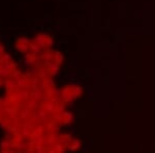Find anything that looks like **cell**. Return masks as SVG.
<instances>
[{
	"label": "cell",
	"instance_id": "obj_7",
	"mask_svg": "<svg viewBox=\"0 0 155 153\" xmlns=\"http://www.w3.org/2000/svg\"><path fill=\"white\" fill-rule=\"evenodd\" d=\"M54 86L55 85H54L53 80H52V77H46L41 80V88L44 90V91L49 88H52V87H54Z\"/></svg>",
	"mask_w": 155,
	"mask_h": 153
},
{
	"label": "cell",
	"instance_id": "obj_20",
	"mask_svg": "<svg viewBox=\"0 0 155 153\" xmlns=\"http://www.w3.org/2000/svg\"><path fill=\"white\" fill-rule=\"evenodd\" d=\"M3 84H4V83H3V78H2L1 76H0V87H1Z\"/></svg>",
	"mask_w": 155,
	"mask_h": 153
},
{
	"label": "cell",
	"instance_id": "obj_19",
	"mask_svg": "<svg viewBox=\"0 0 155 153\" xmlns=\"http://www.w3.org/2000/svg\"><path fill=\"white\" fill-rule=\"evenodd\" d=\"M21 77H22V72H21V71H20V69H18V68H16V69H15V71L11 74V77H9V78L14 80V81H16V82H17L18 80L21 79Z\"/></svg>",
	"mask_w": 155,
	"mask_h": 153
},
{
	"label": "cell",
	"instance_id": "obj_15",
	"mask_svg": "<svg viewBox=\"0 0 155 153\" xmlns=\"http://www.w3.org/2000/svg\"><path fill=\"white\" fill-rule=\"evenodd\" d=\"M58 71H59V65L54 63L53 61H52L51 63L48 65V72H49V74L51 75V76L56 75L57 72H58Z\"/></svg>",
	"mask_w": 155,
	"mask_h": 153
},
{
	"label": "cell",
	"instance_id": "obj_2",
	"mask_svg": "<svg viewBox=\"0 0 155 153\" xmlns=\"http://www.w3.org/2000/svg\"><path fill=\"white\" fill-rule=\"evenodd\" d=\"M25 60H26V63L29 64V65H34L35 63L41 60V53L37 54V53H34V52H31V51H28L25 55Z\"/></svg>",
	"mask_w": 155,
	"mask_h": 153
},
{
	"label": "cell",
	"instance_id": "obj_10",
	"mask_svg": "<svg viewBox=\"0 0 155 153\" xmlns=\"http://www.w3.org/2000/svg\"><path fill=\"white\" fill-rule=\"evenodd\" d=\"M58 95H59V91L55 88V86L44 91V98H47V99L53 98V97L58 96Z\"/></svg>",
	"mask_w": 155,
	"mask_h": 153
},
{
	"label": "cell",
	"instance_id": "obj_13",
	"mask_svg": "<svg viewBox=\"0 0 155 153\" xmlns=\"http://www.w3.org/2000/svg\"><path fill=\"white\" fill-rule=\"evenodd\" d=\"M80 147H81V142L76 139H72L71 141L68 143V145H67V149L71 150V151H76Z\"/></svg>",
	"mask_w": 155,
	"mask_h": 153
},
{
	"label": "cell",
	"instance_id": "obj_4",
	"mask_svg": "<svg viewBox=\"0 0 155 153\" xmlns=\"http://www.w3.org/2000/svg\"><path fill=\"white\" fill-rule=\"evenodd\" d=\"M59 125L57 122L55 121H50L48 123L44 124L45 129H46V132H49V134H58L59 131Z\"/></svg>",
	"mask_w": 155,
	"mask_h": 153
},
{
	"label": "cell",
	"instance_id": "obj_6",
	"mask_svg": "<svg viewBox=\"0 0 155 153\" xmlns=\"http://www.w3.org/2000/svg\"><path fill=\"white\" fill-rule=\"evenodd\" d=\"M54 52L52 51L50 48H46V49H42L41 52V57L42 61H52L53 58Z\"/></svg>",
	"mask_w": 155,
	"mask_h": 153
},
{
	"label": "cell",
	"instance_id": "obj_8",
	"mask_svg": "<svg viewBox=\"0 0 155 153\" xmlns=\"http://www.w3.org/2000/svg\"><path fill=\"white\" fill-rule=\"evenodd\" d=\"M74 120V116L68 112H62L61 113V116H60V121H59V124H68L72 122Z\"/></svg>",
	"mask_w": 155,
	"mask_h": 153
},
{
	"label": "cell",
	"instance_id": "obj_14",
	"mask_svg": "<svg viewBox=\"0 0 155 153\" xmlns=\"http://www.w3.org/2000/svg\"><path fill=\"white\" fill-rule=\"evenodd\" d=\"M72 140L71 135H67V134H64V135H59V143H62V144H64L67 148V145H68V143L71 142Z\"/></svg>",
	"mask_w": 155,
	"mask_h": 153
},
{
	"label": "cell",
	"instance_id": "obj_11",
	"mask_svg": "<svg viewBox=\"0 0 155 153\" xmlns=\"http://www.w3.org/2000/svg\"><path fill=\"white\" fill-rule=\"evenodd\" d=\"M41 50H42L41 46L35 41V39H33V41H30V44H29V51L39 54V53L41 52Z\"/></svg>",
	"mask_w": 155,
	"mask_h": 153
},
{
	"label": "cell",
	"instance_id": "obj_18",
	"mask_svg": "<svg viewBox=\"0 0 155 153\" xmlns=\"http://www.w3.org/2000/svg\"><path fill=\"white\" fill-rule=\"evenodd\" d=\"M11 61V57L8 54L6 53H2L0 55V65H5Z\"/></svg>",
	"mask_w": 155,
	"mask_h": 153
},
{
	"label": "cell",
	"instance_id": "obj_1",
	"mask_svg": "<svg viewBox=\"0 0 155 153\" xmlns=\"http://www.w3.org/2000/svg\"><path fill=\"white\" fill-rule=\"evenodd\" d=\"M34 39L41 45L42 49L51 48L52 45H53V39H52L49 35H46V34H37Z\"/></svg>",
	"mask_w": 155,
	"mask_h": 153
},
{
	"label": "cell",
	"instance_id": "obj_5",
	"mask_svg": "<svg viewBox=\"0 0 155 153\" xmlns=\"http://www.w3.org/2000/svg\"><path fill=\"white\" fill-rule=\"evenodd\" d=\"M46 140H47V144L49 146H53V145L57 144L59 142V135L58 134H49L46 132Z\"/></svg>",
	"mask_w": 155,
	"mask_h": 153
},
{
	"label": "cell",
	"instance_id": "obj_12",
	"mask_svg": "<svg viewBox=\"0 0 155 153\" xmlns=\"http://www.w3.org/2000/svg\"><path fill=\"white\" fill-rule=\"evenodd\" d=\"M12 124V119L11 117L7 116V115L6 116H4L1 120H0V125H1V127L4 129H7Z\"/></svg>",
	"mask_w": 155,
	"mask_h": 153
},
{
	"label": "cell",
	"instance_id": "obj_16",
	"mask_svg": "<svg viewBox=\"0 0 155 153\" xmlns=\"http://www.w3.org/2000/svg\"><path fill=\"white\" fill-rule=\"evenodd\" d=\"M52 61H53L54 63L58 64V65H61L62 62H63V56H62V54L59 53V52H54Z\"/></svg>",
	"mask_w": 155,
	"mask_h": 153
},
{
	"label": "cell",
	"instance_id": "obj_3",
	"mask_svg": "<svg viewBox=\"0 0 155 153\" xmlns=\"http://www.w3.org/2000/svg\"><path fill=\"white\" fill-rule=\"evenodd\" d=\"M29 44L30 41L25 37H21L19 38L16 42V48L19 50V51L23 52V53H27L29 51Z\"/></svg>",
	"mask_w": 155,
	"mask_h": 153
},
{
	"label": "cell",
	"instance_id": "obj_17",
	"mask_svg": "<svg viewBox=\"0 0 155 153\" xmlns=\"http://www.w3.org/2000/svg\"><path fill=\"white\" fill-rule=\"evenodd\" d=\"M71 89H72V94H74V96L76 97H79L81 96L82 93H83V90L80 86H77V85H71Z\"/></svg>",
	"mask_w": 155,
	"mask_h": 153
},
{
	"label": "cell",
	"instance_id": "obj_9",
	"mask_svg": "<svg viewBox=\"0 0 155 153\" xmlns=\"http://www.w3.org/2000/svg\"><path fill=\"white\" fill-rule=\"evenodd\" d=\"M31 97L37 100L38 102H41L42 99H44V90H42L41 87H37V88L33 89L31 92Z\"/></svg>",
	"mask_w": 155,
	"mask_h": 153
}]
</instances>
